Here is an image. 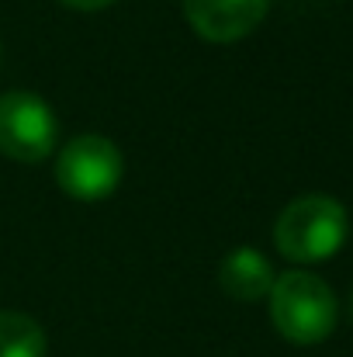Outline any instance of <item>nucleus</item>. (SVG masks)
<instances>
[{
    "mask_svg": "<svg viewBox=\"0 0 353 357\" xmlns=\"http://www.w3.org/2000/svg\"><path fill=\"white\" fill-rule=\"evenodd\" d=\"M59 139L52 108L31 91L0 94V153L17 163H42Z\"/></svg>",
    "mask_w": 353,
    "mask_h": 357,
    "instance_id": "obj_4",
    "label": "nucleus"
},
{
    "mask_svg": "<svg viewBox=\"0 0 353 357\" xmlns=\"http://www.w3.org/2000/svg\"><path fill=\"white\" fill-rule=\"evenodd\" d=\"M350 233L347 208L329 195L295 198L274 222V246L291 264H322L340 253Z\"/></svg>",
    "mask_w": 353,
    "mask_h": 357,
    "instance_id": "obj_1",
    "label": "nucleus"
},
{
    "mask_svg": "<svg viewBox=\"0 0 353 357\" xmlns=\"http://www.w3.org/2000/svg\"><path fill=\"white\" fill-rule=\"evenodd\" d=\"M63 7H70V10H104V7H111L115 0H59Z\"/></svg>",
    "mask_w": 353,
    "mask_h": 357,
    "instance_id": "obj_8",
    "label": "nucleus"
},
{
    "mask_svg": "<svg viewBox=\"0 0 353 357\" xmlns=\"http://www.w3.org/2000/svg\"><path fill=\"white\" fill-rule=\"evenodd\" d=\"M270 323L274 330L298 347H312L322 344L340 319V305L333 288L308 271H288L281 278H274L270 288Z\"/></svg>",
    "mask_w": 353,
    "mask_h": 357,
    "instance_id": "obj_2",
    "label": "nucleus"
},
{
    "mask_svg": "<svg viewBox=\"0 0 353 357\" xmlns=\"http://www.w3.org/2000/svg\"><path fill=\"white\" fill-rule=\"evenodd\" d=\"M125 160L104 135H77L59 149L56 181L77 202H104L121 181Z\"/></svg>",
    "mask_w": 353,
    "mask_h": 357,
    "instance_id": "obj_3",
    "label": "nucleus"
},
{
    "mask_svg": "<svg viewBox=\"0 0 353 357\" xmlns=\"http://www.w3.org/2000/svg\"><path fill=\"white\" fill-rule=\"evenodd\" d=\"M45 330L24 312H0V357H45Z\"/></svg>",
    "mask_w": 353,
    "mask_h": 357,
    "instance_id": "obj_7",
    "label": "nucleus"
},
{
    "mask_svg": "<svg viewBox=\"0 0 353 357\" xmlns=\"http://www.w3.org/2000/svg\"><path fill=\"white\" fill-rule=\"evenodd\" d=\"M274 267L256 246H235L219 264V284L235 302H260L274 288Z\"/></svg>",
    "mask_w": 353,
    "mask_h": 357,
    "instance_id": "obj_6",
    "label": "nucleus"
},
{
    "mask_svg": "<svg viewBox=\"0 0 353 357\" xmlns=\"http://www.w3.org/2000/svg\"><path fill=\"white\" fill-rule=\"evenodd\" d=\"M184 17L205 42L229 45L256 31V24L267 17L270 0H180Z\"/></svg>",
    "mask_w": 353,
    "mask_h": 357,
    "instance_id": "obj_5",
    "label": "nucleus"
},
{
    "mask_svg": "<svg viewBox=\"0 0 353 357\" xmlns=\"http://www.w3.org/2000/svg\"><path fill=\"white\" fill-rule=\"evenodd\" d=\"M350 312H353V295H350Z\"/></svg>",
    "mask_w": 353,
    "mask_h": 357,
    "instance_id": "obj_9",
    "label": "nucleus"
}]
</instances>
